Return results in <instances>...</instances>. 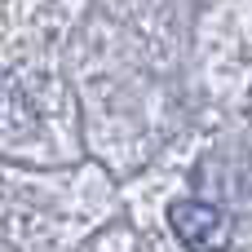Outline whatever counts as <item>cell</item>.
Returning <instances> with one entry per match:
<instances>
[{"label":"cell","mask_w":252,"mask_h":252,"mask_svg":"<svg viewBox=\"0 0 252 252\" xmlns=\"http://www.w3.org/2000/svg\"><path fill=\"white\" fill-rule=\"evenodd\" d=\"M168 226L190 252H226L230 248V221L213 204L177 199V204H168Z\"/></svg>","instance_id":"cell-1"}]
</instances>
